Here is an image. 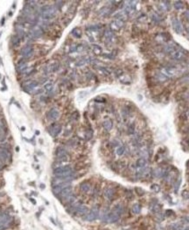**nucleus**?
Here are the masks:
<instances>
[{"instance_id":"nucleus-31","label":"nucleus","mask_w":189,"mask_h":230,"mask_svg":"<svg viewBox=\"0 0 189 230\" xmlns=\"http://www.w3.org/2000/svg\"><path fill=\"white\" fill-rule=\"evenodd\" d=\"M174 7H175V9H177V10H179V9L183 8V3L181 1L174 2Z\"/></svg>"},{"instance_id":"nucleus-44","label":"nucleus","mask_w":189,"mask_h":230,"mask_svg":"<svg viewBox=\"0 0 189 230\" xmlns=\"http://www.w3.org/2000/svg\"><path fill=\"white\" fill-rule=\"evenodd\" d=\"M187 116H188V117H189V111H188V113H187Z\"/></svg>"},{"instance_id":"nucleus-15","label":"nucleus","mask_w":189,"mask_h":230,"mask_svg":"<svg viewBox=\"0 0 189 230\" xmlns=\"http://www.w3.org/2000/svg\"><path fill=\"white\" fill-rule=\"evenodd\" d=\"M124 25V21H121V20H115V21L111 22L110 24V29L111 31H119Z\"/></svg>"},{"instance_id":"nucleus-16","label":"nucleus","mask_w":189,"mask_h":230,"mask_svg":"<svg viewBox=\"0 0 189 230\" xmlns=\"http://www.w3.org/2000/svg\"><path fill=\"white\" fill-rule=\"evenodd\" d=\"M115 194H116V192H115V190H114L112 187H107V188L104 190V193H103L105 198L108 199L109 200H113L114 196H115Z\"/></svg>"},{"instance_id":"nucleus-41","label":"nucleus","mask_w":189,"mask_h":230,"mask_svg":"<svg viewBox=\"0 0 189 230\" xmlns=\"http://www.w3.org/2000/svg\"><path fill=\"white\" fill-rule=\"evenodd\" d=\"M123 73V71L120 70V69H117V70H116V74L117 75V76H120V74H122Z\"/></svg>"},{"instance_id":"nucleus-37","label":"nucleus","mask_w":189,"mask_h":230,"mask_svg":"<svg viewBox=\"0 0 189 230\" xmlns=\"http://www.w3.org/2000/svg\"><path fill=\"white\" fill-rule=\"evenodd\" d=\"M134 131H135V127H134L133 124H131V126H129V128H128V133L133 134Z\"/></svg>"},{"instance_id":"nucleus-32","label":"nucleus","mask_w":189,"mask_h":230,"mask_svg":"<svg viewBox=\"0 0 189 230\" xmlns=\"http://www.w3.org/2000/svg\"><path fill=\"white\" fill-rule=\"evenodd\" d=\"M151 189H152V191H153V192L159 193V191H160V186H159V185H157V184H153V185H152Z\"/></svg>"},{"instance_id":"nucleus-7","label":"nucleus","mask_w":189,"mask_h":230,"mask_svg":"<svg viewBox=\"0 0 189 230\" xmlns=\"http://www.w3.org/2000/svg\"><path fill=\"white\" fill-rule=\"evenodd\" d=\"M164 73H166L169 76H176L179 73V69L173 66H168L164 68Z\"/></svg>"},{"instance_id":"nucleus-19","label":"nucleus","mask_w":189,"mask_h":230,"mask_svg":"<svg viewBox=\"0 0 189 230\" xmlns=\"http://www.w3.org/2000/svg\"><path fill=\"white\" fill-rule=\"evenodd\" d=\"M146 159H144V158H141V159H138L137 160V164H136V166L137 168H141V167H144L146 166Z\"/></svg>"},{"instance_id":"nucleus-5","label":"nucleus","mask_w":189,"mask_h":230,"mask_svg":"<svg viewBox=\"0 0 189 230\" xmlns=\"http://www.w3.org/2000/svg\"><path fill=\"white\" fill-rule=\"evenodd\" d=\"M172 27H173L174 31H175L177 33L179 34H181L183 32V27H182V25H181V23L179 22V20L177 18H172Z\"/></svg>"},{"instance_id":"nucleus-4","label":"nucleus","mask_w":189,"mask_h":230,"mask_svg":"<svg viewBox=\"0 0 189 230\" xmlns=\"http://www.w3.org/2000/svg\"><path fill=\"white\" fill-rule=\"evenodd\" d=\"M32 51H33V47H32V45H26L25 47H24L23 48L21 49V55L24 57V59H28L32 56Z\"/></svg>"},{"instance_id":"nucleus-28","label":"nucleus","mask_w":189,"mask_h":230,"mask_svg":"<svg viewBox=\"0 0 189 230\" xmlns=\"http://www.w3.org/2000/svg\"><path fill=\"white\" fill-rule=\"evenodd\" d=\"M68 159H69V157L67 156V154L60 156V157H57V161H59V162H67V161H68Z\"/></svg>"},{"instance_id":"nucleus-17","label":"nucleus","mask_w":189,"mask_h":230,"mask_svg":"<svg viewBox=\"0 0 189 230\" xmlns=\"http://www.w3.org/2000/svg\"><path fill=\"white\" fill-rule=\"evenodd\" d=\"M172 230H189V225H183L181 223H175L172 226Z\"/></svg>"},{"instance_id":"nucleus-39","label":"nucleus","mask_w":189,"mask_h":230,"mask_svg":"<svg viewBox=\"0 0 189 230\" xmlns=\"http://www.w3.org/2000/svg\"><path fill=\"white\" fill-rule=\"evenodd\" d=\"M86 135H87V138H88V139H89V138H91V137H92L93 133H92V131H91V130H88L87 133H86Z\"/></svg>"},{"instance_id":"nucleus-11","label":"nucleus","mask_w":189,"mask_h":230,"mask_svg":"<svg viewBox=\"0 0 189 230\" xmlns=\"http://www.w3.org/2000/svg\"><path fill=\"white\" fill-rule=\"evenodd\" d=\"M42 34H43V29L41 27L34 26V28H32V30L30 32L29 35L31 36L32 39H37L40 38V36H42Z\"/></svg>"},{"instance_id":"nucleus-8","label":"nucleus","mask_w":189,"mask_h":230,"mask_svg":"<svg viewBox=\"0 0 189 230\" xmlns=\"http://www.w3.org/2000/svg\"><path fill=\"white\" fill-rule=\"evenodd\" d=\"M115 40V35H114L113 32L111 30H106L104 32V40H105V44L107 45H110L114 42Z\"/></svg>"},{"instance_id":"nucleus-24","label":"nucleus","mask_w":189,"mask_h":230,"mask_svg":"<svg viewBox=\"0 0 189 230\" xmlns=\"http://www.w3.org/2000/svg\"><path fill=\"white\" fill-rule=\"evenodd\" d=\"M92 50H93V53H94L95 55H100V54H102V47H99L98 45H93Z\"/></svg>"},{"instance_id":"nucleus-20","label":"nucleus","mask_w":189,"mask_h":230,"mask_svg":"<svg viewBox=\"0 0 189 230\" xmlns=\"http://www.w3.org/2000/svg\"><path fill=\"white\" fill-rule=\"evenodd\" d=\"M112 211H114L115 213H117L119 216H121L123 212H124V207H123V206L120 205V204H117V205H116L115 207H114Z\"/></svg>"},{"instance_id":"nucleus-33","label":"nucleus","mask_w":189,"mask_h":230,"mask_svg":"<svg viewBox=\"0 0 189 230\" xmlns=\"http://www.w3.org/2000/svg\"><path fill=\"white\" fill-rule=\"evenodd\" d=\"M156 77L159 79V82H165V81L167 80V77H166L165 74H162V73H159Z\"/></svg>"},{"instance_id":"nucleus-6","label":"nucleus","mask_w":189,"mask_h":230,"mask_svg":"<svg viewBox=\"0 0 189 230\" xmlns=\"http://www.w3.org/2000/svg\"><path fill=\"white\" fill-rule=\"evenodd\" d=\"M59 116H60V112L59 110L55 108H53L49 110L48 112L47 113V117L48 120L50 121H55L58 119Z\"/></svg>"},{"instance_id":"nucleus-14","label":"nucleus","mask_w":189,"mask_h":230,"mask_svg":"<svg viewBox=\"0 0 189 230\" xmlns=\"http://www.w3.org/2000/svg\"><path fill=\"white\" fill-rule=\"evenodd\" d=\"M71 194H72V187H71V185H69V186L65 187V188H64L63 190H62L61 192L58 194V196H59V198L65 199L66 200V199H67V197Z\"/></svg>"},{"instance_id":"nucleus-18","label":"nucleus","mask_w":189,"mask_h":230,"mask_svg":"<svg viewBox=\"0 0 189 230\" xmlns=\"http://www.w3.org/2000/svg\"><path fill=\"white\" fill-rule=\"evenodd\" d=\"M81 190H82V192L83 193H89V191H90L91 189V185L89 183H88V182H83V183L81 184Z\"/></svg>"},{"instance_id":"nucleus-10","label":"nucleus","mask_w":189,"mask_h":230,"mask_svg":"<svg viewBox=\"0 0 189 230\" xmlns=\"http://www.w3.org/2000/svg\"><path fill=\"white\" fill-rule=\"evenodd\" d=\"M49 132H50V134L52 136H54V137H56V136H58L59 134L60 133V131H61V125L60 124H52L50 127H49L48 129Z\"/></svg>"},{"instance_id":"nucleus-38","label":"nucleus","mask_w":189,"mask_h":230,"mask_svg":"<svg viewBox=\"0 0 189 230\" xmlns=\"http://www.w3.org/2000/svg\"><path fill=\"white\" fill-rule=\"evenodd\" d=\"M85 63H87V60H86V59H83V60H80V61L77 62L76 66H78V67H81V66L84 65Z\"/></svg>"},{"instance_id":"nucleus-36","label":"nucleus","mask_w":189,"mask_h":230,"mask_svg":"<svg viewBox=\"0 0 189 230\" xmlns=\"http://www.w3.org/2000/svg\"><path fill=\"white\" fill-rule=\"evenodd\" d=\"M135 191H136V193H137V194L138 195H143L144 194V191L143 190V189H141V188H139V187H136V189H135Z\"/></svg>"},{"instance_id":"nucleus-23","label":"nucleus","mask_w":189,"mask_h":230,"mask_svg":"<svg viewBox=\"0 0 189 230\" xmlns=\"http://www.w3.org/2000/svg\"><path fill=\"white\" fill-rule=\"evenodd\" d=\"M20 40L21 39L19 38L18 35H13L12 37V44L13 47H18L20 44Z\"/></svg>"},{"instance_id":"nucleus-22","label":"nucleus","mask_w":189,"mask_h":230,"mask_svg":"<svg viewBox=\"0 0 189 230\" xmlns=\"http://www.w3.org/2000/svg\"><path fill=\"white\" fill-rule=\"evenodd\" d=\"M67 153V150H66L63 147H58L55 150L56 157H60V156H62V155H66Z\"/></svg>"},{"instance_id":"nucleus-26","label":"nucleus","mask_w":189,"mask_h":230,"mask_svg":"<svg viewBox=\"0 0 189 230\" xmlns=\"http://www.w3.org/2000/svg\"><path fill=\"white\" fill-rule=\"evenodd\" d=\"M182 17L184 18V19L186 20V22L187 23V25L186 26V28L189 31V11H186V12L183 13Z\"/></svg>"},{"instance_id":"nucleus-2","label":"nucleus","mask_w":189,"mask_h":230,"mask_svg":"<svg viewBox=\"0 0 189 230\" xmlns=\"http://www.w3.org/2000/svg\"><path fill=\"white\" fill-rule=\"evenodd\" d=\"M99 207H94L91 211L89 213H88V214L86 215L85 217V220H88V221H94V220H96L99 216Z\"/></svg>"},{"instance_id":"nucleus-40","label":"nucleus","mask_w":189,"mask_h":230,"mask_svg":"<svg viewBox=\"0 0 189 230\" xmlns=\"http://www.w3.org/2000/svg\"><path fill=\"white\" fill-rule=\"evenodd\" d=\"M173 213H173V211H172V210H167L166 212V214L167 215V216H171V215H172Z\"/></svg>"},{"instance_id":"nucleus-3","label":"nucleus","mask_w":189,"mask_h":230,"mask_svg":"<svg viewBox=\"0 0 189 230\" xmlns=\"http://www.w3.org/2000/svg\"><path fill=\"white\" fill-rule=\"evenodd\" d=\"M72 209L75 214L80 215V216L87 215L88 213H89V208H88L86 206H83V205H79V206H77V207H72Z\"/></svg>"},{"instance_id":"nucleus-21","label":"nucleus","mask_w":189,"mask_h":230,"mask_svg":"<svg viewBox=\"0 0 189 230\" xmlns=\"http://www.w3.org/2000/svg\"><path fill=\"white\" fill-rule=\"evenodd\" d=\"M102 125H103V128L105 129L107 131H109V130H110L113 127V123H112V121L111 120H106V121H104L103 122Z\"/></svg>"},{"instance_id":"nucleus-42","label":"nucleus","mask_w":189,"mask_h":230,"mask_svg":"<svg viewBox=\"0 0 189 230\" xmlns=\"http://www.w3.org/2000/svg\"><path fill=\"white\" fill-rule=\"evenodd\" d=\"M179 185H180V179H179V180H178V182H177V185H175V191H177V190H178V188H179Z\"/></svg>"},{"instance_id":"nucleus-43","label":"nucleus","mask_w":189,"mask_h":230,"mask_svg":"<svg viewBox=\"0 0 189 230\" xmlns=\"http://www.w3.org/2000/svg\"><path fill=\"white\" fill-rule=\"evenodd\" d=\"M2 168H3V166H2L1 163H0V170H2Z\"/></svg>"},{"instance_id":"nucleus-29","label":"nucleus","mask_w":189,"mask_h":230,"mask_svg":"<svg viewBox=\"0 0 189 230\" xmlns=\"http://www.w3.org/2000/svg\"><path fill=\"white\" fill-rule=\"evenodd\" d=\"M59 67H60V64H59V63H54V64H53V65L49 66L48 68H49V71L55 72V71L58 70Z\"/></svg>"},{"instance_id":"nucleus-27","label":"nucleus","mask_w":189,"mask_h":230,"mask_svg":"<svg viewBox=\"0 0 189 230\" xmlns=\"http://www.w3.org/2000/svg\"><path fill=\"white\" fill-rule=\"evenodd\" d=\"M72 34L75 37V38H81V36H82V31H81V29H79V28H74V30L72 31Z\"/></svg>"},{"instance_id":"nucleus-1","label":"nucleus","mask_w":189,"mask_h":230,"mask_svg":"<svg viewBox=\"0 0 189 230\" xmlns=\"http://www.w3.org/2000/svg\"><path fill=\"white\" fill-rule=\"evenodd\" d=\"M57 10L55 7L46 6L41 9V17L44 21H48L53 19L56 16Z\"/></svg>"},{"instance_id":"nucleus-12","label":"nucleus","mask_w":189,"mask_h":230,"mask_svg":"<svg viewBox=\"0 0 189 230\" xmlns=\"http://www.w3.org/2000/svg\"><path fill=\"white\" fill-rule=\"evenodd\" d=\"M119 217L120 216H119L117 213H115L114 211H112V212L109 213L108 214L105 215V221L111 222V223H113V222H117V220H119Z\"/></svg>"},{"instance_id":"nucleus-13","label":"nucleus","mask_w":189,"mask_h":230,"mask_svg":"<svg viewBox=\"0 0 189 230\" xmlns=\"http://www.w3.org/2000/svg\"><path fill=\"white\" fill-rule=\"evenodd\" d=\"M171 57L172 59H173L174 60H181L185 58V54L183 52H181L179 49H175L172 53H171Z\"/></svg>"},{"instance_id":"nucleus-25","label":"nucleus","mask_w":189,"mask_h":230,"mask_svg":"<svg viewBox=\"0 0 189 230\" xmlns=\"http://www.w3.org/2000/svg\"><path fill=\"white\" fill-rule=\"evenodd\" d=\"M132 212L135 213V214H138V213H140L141 212V206L139 205V204L136 203L133 205L132 207Z\"/></svg>"},{"instance_id":"nucleus-34","label":"nucleus","mask_w":189,"mask_h":230,"mask_svg":"<svg viewBox=\"0 0 189 230\" xmlns=\"http://www.w3.org/2000/svg\"><path fill=\"white\" fill-rule=\"evenodd\" d=\"M97 68H98L99 70L102 71V73H104V74H106V75H109V74H110V72L108 70V69L106 68V67H97Z\"/></svg>"},{"instance_id":"nucleus-30","label":"nucleus","mask_w":189,"mask_h":230,"mask_svg":"<svg viewBox=\"0 0 189 230\" xmlns=\"http://www.w3.org/2000/svg\"><path fill=\"white\" fill-rule=\"evenodd\" d=\"M124 150H125L124 146H119L118 148L117 149V154L119 156H122L123 154L124 153Z\"/></svg>"},{"instance_id":"nucleus-9","label":"nucleus","mask_w":189,"mask_h":230,"mask_svg":"<svg viewBox=\"0 0 189 230\" xmlns=\"http://www.w3.org/2000/svg\"><path fill=\"white\" fill-rule=\"evenodd\" d=\"M11 221H12V218L9 215H5L0 219V230H3L6 228L9 225H10Z\"/></svg>"},{"instance_id":"nucleus-35","label":"nucleus","mask_w":189,"mask_h":230,"mask_svg":"<svg viewBox=\"0 0 189 230\" xmlns=\"http://www.w3.org/2000/svg\"><path fill=\"white\" fill-rule=\"evenodd\" d=\"M45 89L47 90V91H51V90L53 89V88H54V85H53L52 82H48V83H47L45 85Z\"/></svg>"}]
</instances>
